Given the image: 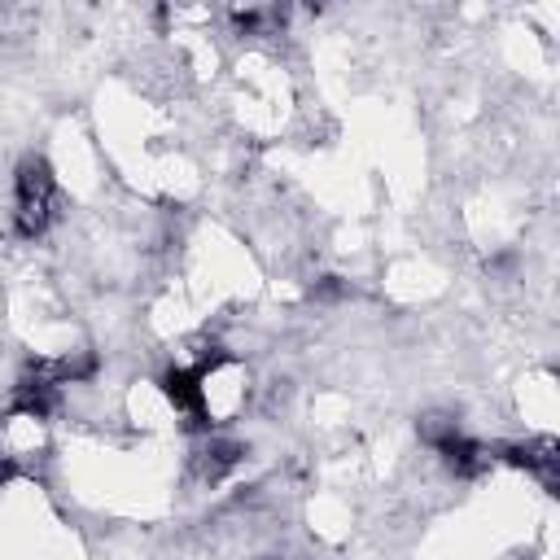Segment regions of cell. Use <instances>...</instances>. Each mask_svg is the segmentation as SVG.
<instances>
[{
	"instance_id": "4",
	"label": "cell",
	"mask_w": 560,
	"mask_h": 560,
	"mask_svg": "<svg viewBox=\"0 0 560 560\" xmlns=\"http://www.w3.org/2000/svg\"><path fill=\"white\" fill-rule=\"evenodd\" d=\"M236 455H241V446H236V442H219V438H210V442L201 446V455H197L201 477H206V481H219V477L236 464Z\"/></svg>"
},
{
	"instance_id": "3",
	"label": "cell",
	"mask_w": 560,
	"mask_h": 560,
	"mask_svg": "<svg viewBox=\"0 0 560 560\" xmlns=\"http://www.w3.org/2000/svg\"><path fill=\"white\" fill-rule=\"evenodd\" d=\"M503 459H508V464H516V468H525V472H534L547 490H556L560 455H556V442H551V438H538V442H525V446H508V451H503Z\"/></svg>"
},
{
	"instance_id": "2",
	"label": "cell",
	"mask_w": 560,
	"mask_h": 560,
	"mask_svg": "<svg viewBox=\"0 0 560 560\" xmlns=\"http://www.w3.org/2000/svg\"><path fill=\"white\" fill-rule=\"evenodd\" d=\"M52 206H57V179H52L48 162L26 158L18 166V179H13V228H18V236L35 241L48 228Z\"/></svg>"
},
{
	"instance_id": "1",
	"label": "cell",
	"mask_w": 560,
	"mask_h": 560,
	"mask_svg": "<svg viewBox=\"0 0 560 560\" xmlns=\"http://www.w3.org/2000/svg\"><path fill=\"white\" fill-rule=\"evenodd\" d=\"M162 394L179 416H188L201 429H214V424H228L241 411V402L249 394V381H245V368L232 354L214 350V354H201L192 368L166 372Z\"/></svg>"
}]
</instances>
